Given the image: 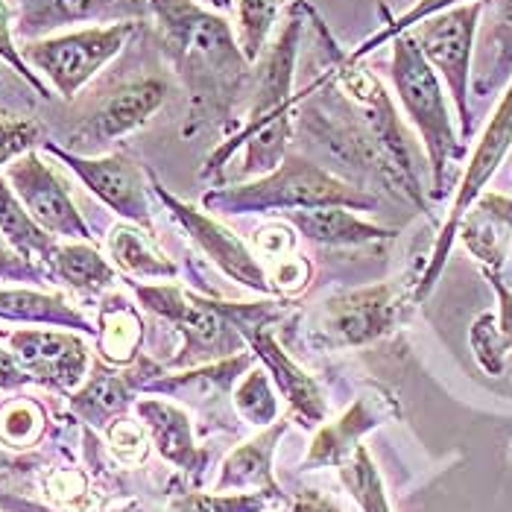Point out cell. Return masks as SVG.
<instances>
[{
  "label": "cell",
  "mask_w": 512,
  "mask_h": 512,
  "mask_svg": "<svg viewBox=\"0 0 512 512\" xmlns=\"http://www.w3.org/2000/svg\"><path fill=\"white\" fill-rule=\"evenodd\" d=\"M147 9L156 18L167 62L188 91L185 135L199 129L235 132L255 65L243 56L232 24L197 0H147Z\"/></svg>",
  "instance_id": "obj_1"
},
{
  "label": "cell",
  "mask_w": 512,
  "mask_h": 512,
  "mask_svg": "<svg viewBox=\"0 0 512 512\" xmlns=\"http://www.w3.org/2000/svg\"><path fill=\"white\" fill-rule=\"evenodd\" d=\"M305 6L293 3L284 27L278 30L261 59L255 62L249 97L243 106V118L237 129L220 141L211 156L205 158L199 176L211 179L214 188L223 185L229 164L235 161L237 150H243L237 179H258L273 173L287 158V147L296 135V109L302 103V91L293 88L296 82V62L305 36Z\"/></svg>",
  "instance_id": "obj_2"
},
{
  "label": "cell",
  "mask_w": 512,
  "mask_h": 512,
  "mask_svg": "<svg viewBox=\"0 0 512 512\" xmlns=\"http://www.w3.org/2000/svg\"><path fill=\"white\" fill-rule=\"evenodd\" d=\"M381 199L337 173L325 170L305 156H290L273 173L240 182L220 185L202 197V208L214 214H273V211H299V208H352L372 211Z\"/></svg>",
  "instance_id": "obj_3"
},
{
  "label": "cell",
  "mask_w": 512,
  "mask_h": 512,
  "mask_svg": "<svg viewBox=\"0 0 512 512\" xmlns=\"http://www.w3.org/2000/svg\"><path fill=\"white\" fill-rule=\"evenodd\" d=\"M390 77L398 103L407 120L416 126L431 164V199H445L451 191L457 164L466 156V141L454 129L442 79L425 62L410 33H401L398 39H393Z\"/></svg>",
  "instance_id": "obj_4"
},
{
  "label": "cell",
  "mask_w": 512,
  "mask_h": 512,
  "mask_svg": "<svg viewBox=\"0 0 512 512\" xmlns=\"http://www.w3.org/2000/svg\"><path fill=\"white\" fill-rule=\"evenodd\" d=\"M126 284L150 314L164 319L182 337L179 355L170 360L173 369L208 366L243 352L246 340L237 325V302L202 299L179 284H138L135 278H126Z\"/></svg>",
  "instance_id": "obj_5"
},
{
  "label": "cell",
  "mask_w": 512,
  "mask_h": 512,
  "mask_svg": "<svg viewBox=\"0 0 512 512\" xmlns=\"http://www.w3.org/2000/svg\"><path fill=\"white\" fill-rule=\"evenodd\" d=\"M135 30H138L135 21L82 27L62 36L24 41L21 56L50 85V91H56L62 100H74L91 79L123 53Z\"/></svg>",
  "instance_id": "obj_6"
},
{
  "label": "cell",
  "mask_w": 512,
  "mask_h": 512,
  "mask_svg": "<svg viewBox=\"0 0 512 512\" xmlns=\"http://www.w3.org/2000/svg\"><path fill=\"white\" fill-rule=\"evenodd\" d=\"M483 18V0L454 6L448 12H439L434 18H425L413 30H407L416 47L422 50L425 62L442 79V85L451 94V103L460 120V138L469 141L474 132L472 115V65H474V39Z\"/></svg>",
  "instance_id": "obj_7"
},
{
  "label": "cell",
  "mask_w": 512,
  "mask_h": 512,
  "mask_svg": "<svg viewBox=\"0 0 512 512\" xmlns=\"http://www.w3.org/2000/svg\"><path fill=\"white\" fill-rule=\"evenodd\" d=\"M512 150V79L498 103V109L492 112V118L486 123L477 147H474L472 161L460 179V188H457V197H454V205H451V214L442 226V232L436 235L434 249H431V258L425 261V273L419 276V284H416V302H422L431 290H434L436 278L442 273L445 261H448V252L454 246V237H457V229H460V220L463 214L472 208L477 197L483 194V188L489 185V179L498 173V167L504 164V158Z\"/></svg>",
  "instance_id": "obj_8"
},
{
  "label": "cell",
  "mask_w": 512,
  "mask_h": 512,
  "mask_svg": "<svg viewBox=\"0 0 512 512\" xmlns=\"http://www.w3.org/2000/svg\"><path fill=\"white\" fill-rule=\"evenodd\" d=\"M404 293L398 284H372L331 296L316 319V349H360L390 334L404 319Z\"/></svg>",
  "instance_id": "obj_9"
},
{
  "label": "cell",
  "mask_w": 512,
  "mask_h": 512,
  "mask_svg": "<svg viewBox=\"0 0 512 512\" xmlns=\"http://www.w3.org/2000/svg\"><path fill=\"white\" fill-rule=\"evenodd\" d=\"M150 179V191L156 194V199L167 208V214L182 226V232L191 237V243L197 246L199 252L223 273L229 276L240 287H249L255 293L264 296H276V287L270 281V273L264 267V261L235 235L229 232L223 223H217L214 217H208L205 211L194 208L191 202H182L179 197H173L153 170H147Z\"/></svg>",
  "instance_id": "obj_10"
},
{
  "label": "cell",
  "mask_w": 512,
  "mask_h": 512,
  "mask_svg": "<svg viewBox=\"0 0 512 512\" xmlns=\"http://www.w3.org/2000/svg\"><path fill=\"white\" fill-rule=\"evenodd\" d=\"M41 150L56 161H62L79 182L100 199L120 220L135 223L153 232V205H150V179L147 170L132 161L126 153L109 156H79L53 141H44Z\"/></svg>",
  "instance_id": "obj_11"
},
{
  "label": "cell",
  "mask_w": 512,
  "mask_h": 512,
  "mask_svg": "<svg viewBox=\"0 0 512 512\" xmlns=\"http://www.w3.org/2000/svg\"><path fill=\"white\" fill-rule=\"evenodd\" d=\"M167 100V85L164 79L144 77L135 82H126L106 94L65 138V150L79 156H94L126 138L129 132L147 126L158 109Z\"/></svg>",
  "instance_id": "obj_12"
},
{
  "label": "cell",
  "mask_w": 512,
  "mask_h": 512,
  "mask_svg": "<svg viewBox=\"0 0 512 512\" xmlns=\"http://www.w3.org/2000/svg\"><path fill=\"white\" fill-rule=\"evenodd\" d=\"M3 176L44 232H50L59 240H85V243L94 240L91 226L85 223L77 202L71 197L68 182L56 173V167L41 156L39 150H30L27 156L15 158L3 170Z\"/></svg>",
  "instance_id": "obj_13"
},
{
  "label": "cell",
  "mask_w": 512,
  "mask_h": 512,
  "mask_svg": "<svg viewBox=\"0 0 512 512\" xmlns=\"http://www.w3.org/2000/svg\"><path fill=\"white\" fill-rule=\"evenodd\" d=\"M6 349L33 384L56 393H77L91 372L88 343L77 331L62 328H21L6 334Z\"/></svg>",
  "instance_id": "obj_14"
},
{
  "label": "cell",
  "mask_w": 512,
  "mask_h": 512,
  "mask_svg": "<svg viewBox=\"0 0 512 512\" xmlns=\"http://www.w3.org/2000/svg\"><path fill=\"white\" fill-rule=\"evenodd\" d=\"M164 375V369L150 357H138L129 366H112L97 360L77 393H71V413L85 425L106 431L112 422L126 416V410L138 401V393L147 390L150 381Z\"/></svg>",
  "instance_id": "obj_15"
},
{
  "label": "cell",
  "mask_w": 512,
  "mask_h": 512,
  "mask_svg": "<svg viewBox=\"0 0 512 512\" xmlns=\"http://www.w3.org/2000/svg\"><path fill=\"white\" fill-rule=\"evenodd\" d=\"M243 340L249 343V349L255 357L264 363L267 375H273L278 390L287 398V407L293 413V419L302 428H319L328 419V404L319 393L316 381L278 346L276 334L267 322H243L240 325Z\"/></svg>",
  "instance_id": "obj_16"
},
{
  "label": "cell",
  "mask_w": 512,
  "mask_h": 512,
  "mask_svg": "<svg viewBox=\"0 0 512 512\" xmlns=\"http://www.w3.org/2000/svg\"><path fill=\"white\" fill-rule=\"evenodd\" d=\"M144 9L147 0H21L15 12V36L36 41L79 24L135 21Z\"/></svg>",
  "instance_id": "obj_17"
},
{
  "label": "cell",
  "mask_w": 512,
  "mask_h": 512,
  "mask_svg": "<svg viewBox=\"0 0 512 512\" xmlns=\"http://www.w3.org/2000/svg\"><path fill=\"white\" fill-rule=\"evenodd\" d=\"M398 404L393 395L384 393H369L360 395L355 404L334 422L319 425L311 451L305 454V469H328V466H343L355 448L360 445V439L375 431L378 425L398 419Z\"/></svg>",
  "instance_id": "obj_18"
},
{
  "label": "cell",
  "mask_w": 512,
  "mask_h": 512,
  "mask_svg": "<svg viewBox=\"0 0 512 512\" xmlns=\"http://www.w3.org/2000/svg\"><path fill=\"white\" fill-rule=\"evenodd\" d=\"M135 413H138L144 431L153 439L158 454L167 463H173L179 472L191 474L194 480H199L205 472L208 457L194 439L191 416L179 404L164 401V398H138Z\"/></svg>",
  "instance_id": "obj_19"
},
{
  "label": "cell",
  "mask_w": 512,
  "mask_h": 512,
  "mask_svg": "<svg viewBox=\"0 0 512 512\" xmlns=\"http://www.w3.org/2000/svg\"><path fill=\"white\" fill-rule=\"evenodd\" d=\"M284 434H287V422H273L270 428H261L258 436L237 445L220 466L214 492H229V489L246 492V489H252V492L273 498L276 504H287L290 498L281 492L276 474H273V454H276L278 439Z\"/></svg>",
  "instance_id": "obj_20"
},
{
  "label": "cell",
  "mask_w": 512,
  "mask_h": 512,
  "mask_svg": "<svg viewBox=\"0 0 512 512\" xmlns=\"http://www.w3.org/2000/svg\"><path fill=\"white\" fill-rule=\"evenodd\" d=\"M457 237L489 273H501L512 243V197L480 194L463 214Z\"/></svg>",
  "instance_id": "obj_21"
},
{
  "label": "cell",
  "mask_w": 512,
  "mask_h": 512,
  "mask_svg": "<svg viewBox=\"0 0 512 512\" xmlns=\"http://www.w3.org/2000/svg\"><path fill=\"white\" fill-rule=\"evenodd\" d=\"M483 12H489V21L477 27L472 91L486 100L512 79V0H483Z\"/></svg>",
  "instance_id": "obj_22"
},
{
  "label": "cell",
  "mask_w": 512,
  "mask_h": 512,
  "mask_svg": "<svg viewBox=\"0 0 512 512\" xmlns=\"http://www.w3.org/2000/svg\"><path fill=\"white\" fill-rule=\"evenodd\" d=\"M284 223H290L305 240L316 246H366L393 240L398 232L360 220L352 208H299L287 211Z\"/></svg>",
  "instance_id": "obj_23"
},
{
  "label": "cell",
  "mask_w": 512,
  "mask_h": 512,
  "mask_svg": "<svg viewBox=\"0 0 512 512\" xmlns=\"http://www.w3.org/2000/svg\"><path fill=\"white\" fill-rule=\"evenodd\" d=\"M0 319L97 334V325L82 311H77L65 296L44 293L36 287H0Z\"/></svg>",
  "instance_id": "obj_24"
},
{
  "label": "cell",
  "mask_w": 512,
  "mask_h": 512,
  "mask_svg": "<svg viewBox=\"0 0 512 512\" xmlns=\"http://www.w3.org/2000/svg\"><path fill=\"white\" fill-rule=\"evenodd\" d=\"M50 281L74 290L79 296H103L115 287L118 270L109 258L100 255L97 246L85 240H65L56 246L50 264H47Z\"/></svg>",
  "instance_id": "obj_25"
},
{
  "label": "cell",
  "mask_w": 512,
  "mask_h": 512,
  "mask_svg": "<svg viewBox=\"0 0 512 512\" xmlns=\"http://www.w3.org/2000/svg\"><path fill=\"white\" fill-rule=\"evenodd\" d=\"M97 352L112 366H129L141 357L144 319L123 296H106L97 311Z\"/></svg>",
  "instance_id": "obj_26"
},
{
  "label": "cell",
  "mask_w": 512,
  "mask_h": 512,
  "mask_svg": "<svg viewBox=\"0 0 512 512\" xmlns=\"http://www.w3.org/2000/svg\"><path fill=\"white\" fill-rule=\"evenodd\" d=\"M109 261L115 264L126 278H176L179 267L161 252L153 240V232L135 226V223H118L106 237Z\"/></svg>",
  "instance_id": "obj_27"
},
{
  "label": "cell",
  "mask_w": 512,
  "mask_h": 512,
  "mask_svg": "<svg viewBox=\"0 0 512 512\" xmlns=\"http://www.w3.org/2000/svg\"><path fill=\"white\" fill-rule=\"evenodd\" d=\"M483 276L489 278V284L498 296V316L483 314L474 319L472 349L477 363L489 375H501L504 360L512 352V290L504 284L501 273L483 270Z\"/></svg>",
  "instance_id": "obj_28"
},
{
  "label": "cell",
  "mask_w": 512,
  "mask_h": 512,
  "mask_svg": "<svg viewBox=\"0 0 512 512\" xmlns=\"http://www.w3.org/2000/svg\"><path fill=\"white\" fill-rule=\"evenodd\" d=\"M0 237L21 252L27 261L39 264L47 270L59 237H53L50 232H44L39 223L33 220V214L21 205V199L15 197L12 185L6 182V176L0 173Z\"/></svg>",
  "instance_id": "obj_29"
},
{
  "label": "cell",
  "mask_w": 512,
  "mask_h": 512,
  "mask_svg": "<svg viewBox=\"0 0 512 512\" xmlns=\"http://www.w3.org/2000/svg\"><path fill=\"white\" fill-rule=\"evenodd\" d=\"M284 0H237V41L243 47V56L255 65L261 53L267 50L270 36L276 30L278 12Z\"/></svg>",
  "instance_id": "obj_30"
},
{
  "label": "cell",
  "mask_w": 512,
  "mask_h": 512,
  "mask_svg": "<svg viewBox=\"0 0 512 512\" xmlns=\"http://www.w3.org/2000/svg\"><path fill=\"white\" fill-rule=\"evenodd\" d=\"M340 480L363 512H393L384 492V480L375 469L366 445H357L355 454L340 466Z\"/></svg>",
  "instance_id": "obj_31"
},
{
  "label": "cell",
  "mask_w": 512,
  "mask_h": 512,
  "mask_svg": "<svg viewBox=\"0 0 512 512\" xmlns=\"http://www.w3.org/2000/svg\"><path fill=\"white\" fill-rule=\"evenodd\" d=\"M47 428V413L33 398H12L0 407V442L12 451L39 445Z\"/></svg>",
  "instance_id": "obj_32"
},
{
  "label": "cell",
  "mask_w": 512,
  "mask_h": 512,
  "mask_svg": "<svg viewBox=\"0 0 512 512\" xmlns=\"http://www.w3.org/2000/svg\"><path fill=\"white\" fill-rule=\"evenodd\" d=\"M235 410L255 428H270L278 422V398L267 378V369H249L235 387Z\"/></svg>",
  "instance_id": "obj_33"
},
{
  "label": "cell",
  "mask_w": 512,
  "mask_h": 512,
  "mask_svg": "<svg viewBox=\"0 0 512 512\" xmlns=\"http://www.w3.org/2000/svg\"><path fill=\"white\" fill-rule=\"evenodd\" d=\"M466 3H480V0H416L404 15L393 18L381 33L369 36V39L363 41L360 47H355V50L349 53V59H352V62H363L369 53H375V50H378V47H384L387 41L398 39L401 33L413 30V27H416V24H422L425 18H434V15H439V12H448V9H454V6H466Z\"/></svg>",
  "instance_id": "obj_34"
},
{
  "label": "cell",
  "mask_w": 512,
  "mask_h": 512,
  "mask_svg": "<svg viewBox=\"0 0 512 512\" xmlns=\"http://www.w3.org/2000/svg\"><path fill=\"white\" fill-rule=\"evenodd\" d=\"M273 498L261 492H185L170 501L167 512H264Z\"/></svg>",
  "instance_id": "obj_35"
},
{
  "label": "cell",
  "mask_w": 512,
  "mask_h": 512,
  "mask_svg": "<svg viewBox=\"0 0 512 512\" xmlns=\"http://www.w3.org/2000/svg\"><path fill=\"white\" fill-rule=\"evenodd\" d=\"M44 144V129L39 120L15 112H0V170H6L15 158L27 156Z\"/></svg>",
  "instance_id": "obj_36"
},
{
  "label": "cell",
  "mask_w": 512,
  "mask_h": 512,
  "mask_svg": "<svg viewBox=\"0 0 512 512\" xmlns=\"http://www.w3.org/2000/svg\"><path fill=\"white\" fill-rule=\"evenodd\" d=\"M0 62L9 65V71H12L15 77L24 79L39 97H44V100L53 97V94H50V85H47V82L24 62V56H21V47H18V41H15V12H12V6H9L6 0H0Z\"/></svg>",
  "instance_id": "obj_37"
},
{
  "label": "cell",
  "mask_w": 512,
  "mask_h": 512,
  "mask_svg": "<svg viewBox=\"0 0 512 512\" xmlns=\"http://www.w3.org/2000/svg\"><path fill=\"white\" fill-rule=\"evenodd\" d=\"M50 281V273L27 261L21 252H15L3 237H0V284H30V287H44Z\"/></svg>",
  "instance_id": "obj_38"
},
{
  "label": "cell",
  "mask_w": 512,
  "mask_h": 512,
  "mask_svg": "<svg viewBox=\"0 0 512 512\" xmlns=\"http://www.w3.org/2000/svg\"><path fill=\"white\" fill-rule=\"evenodd\" d=\"M106 436H109V445L115 451V457L123 460V463H141L147 460V436H144V425H135L129 422L126 416L112 422L106 428Z\"/></svg>",
  "instance_id": "obj_39"
},
{
  "label": "cell",
  "mask_w": 512,
  "mask_h": 512,
  "mask_svg": "<svg viewBox=\"0 0 512 512\" xmlns=\"http://www.w3.org/2000/svg\"><path fill=\"white\" fill-rule=\"evenodd\" d=\"M255 249L258 258H267L264 267L270 270L278 261L296 255V232L290 229V223H270L255 232Z\"/></svg>",
  "instance_id": "obj_40"
},
{
  "label": "cell",
  "mask_w": 512,
  "mask_h": 512,
  "mask_svg": "<svg viewBox=\"0 0 512 512\" xmlns=\"http://www.w3.org/2000/svg\"><path fill=\"white\" fill-rule=\"evenodd\" d=\"M27 384H33V381H30L27 372L15 363V357L9 355V349L0 343V390H21V387H27Z\"/></svg>",
  "instance_id": "obj_41"
},
{
  "label": "cell",
  "mask_w": 512,
  "mask_h": 512,
  "mask_svg": "<svg viewBox=\"0 0 512 512\" xmlns=\"http://www.w3.org/2000/svg\"><path fill=\"white\" fill-rule=\"evenodd\" d=\"M290 512H340V507L316 489H302L290 498Z\"/></svg>",
  "instance_id": "obj_42"
},
{
  "label": "cell",
  "mask_w": 512,
  "mask_h": 512,
  "mask_svg": "<svg viewBox=\"0 0 512 512\" xmlns=\"http://www.w3.org/2000/svg\"><path fill=\"white\" fill-rule=\"evenodd\" d=\"M36 463H39L36 457H18V454H12V448H6L0 442V474L24 472V469H33Z\"/></svg>",
  "instance_id": "obj_43"
},
{
  "label": "cell",
  "mask_w": 512,
  "mask_h": 512,
  "mask_svg": "<svg viewBox=\"0 0 512 512\" xmlns=\"http://www.w3.org/2000/svg\"><path fill=\"white\" fill-rule=\"evenodd\" d=\"M0 507L9 512H50L44 510V507H39V504H27V501H15V498H3Z\"/></svg>",
  "instance_id": "obj_44"
},
{
  "label": "cell",
  "mask_w": 512,
  "mask_h": 512,
  "mask_svg": "<svg viewBox=\"0 0 512 512\" xmlns=\"http://www.w3.org/2000/svg\"><path fill=\"white\" fill-rule=\"evenodd\" d=\"M197 3L208 6V9H214V12H229V9L235 6L232 0H197Z\"/></svg>",
  "instance_id": "obj_45"
}]
</instances>
